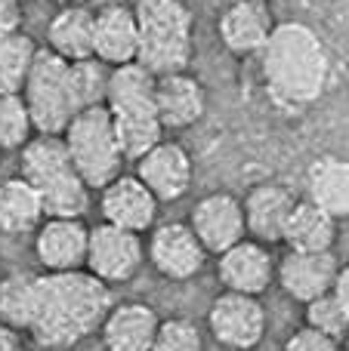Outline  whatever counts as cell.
Returning <instances> with one entry per match:
<instances>
[{
	"label": "cell",
	"instance_id": "6da1fadb",
	"mask_svg": "<svg viewBox=\"0 0 349 351\" xmlns=\"http://www.w3.org/2000/svg\"><path fill=\"white\" fill-rule=\"evenodd\" d=\"M111 308V287L87 268L59 274H34V308L25 333L43 348H74L99 333Z\"/></svg>",
	"mask_w": 349,
	"mask_h": 351
},
{
	"label": "cell",
	"instance_id": "7a4b0ae2",
	"mask_svg": "<svg viewBox=\"0 0 349 351\" xmlns=\"http://www.w3.org/2000/svg\"><path fill=\"white\" fill-rule=\"evenodd\" d=\"M257 56L263 86L275 105L306 108L322 99L331 77V56L306 22H278Z\"/></svg>",
	"mask_w": 349,
	"mask_h": 351
},
{
	"label": "cell",
	"instance_id": "3957f363",
	"mask_svg": "<svg viewBox=\"0 0 349 351\" xmlns=\"http://www.w3.org/2000/svg\"><path fill=\"white\" fill-rule=\"evenodd\" d=\"M139 25V56L136 62L148 71L173 74L185 71L195 49V12L185 0H136Z\"/></svg>",
	"mask_w": 349,
	"mask_h": 351
},
{
	"label": "cell",
	"instance_id": "277c9868",
	"mask_svg": "<svg viewBox=\"0 0 349 351\" xmlns=\"http://www.w3.org/2000/svg\"><path fill=\"white\" fill-rule=\"evenodd\" d=\"M62 139H65L74 173L93 191L105 188L115 176H121L124 154H121V145H117L115 123H111V114L105 105L80 108L68 121V127L62 130Z\"/></svg>",
	"mask_w": 349,
	"mask_h": 351
},
{
	"label": "cell",
	"instance_id": "5b68a950",
	"mask_svg": "<svg viewBox=\"0 0 349 351\" xmlns=\"http://www.w3.org/2000/svg\"><path fill=\"white\" fill-rule=\"evenodd\" d=\"M22 99L28 105L31 123L37 133H56L68 127L78 108L68 86V62L59 59L53 49L37 47V56L28 68V77L22 84Z\"/></svg>",
	"mask_w": 349,
	"mask_h": 351
},
{
	"label": "cell",
	"instance_id": "8992f818",
	"mask_svg": "<svg viewBox=\"0 0 349 351\" xmlns=\"http://www.w3.org/2000/svg\"><path fill=\"white\" fill-rule=\"evenodd\" d=\"M146 265V241L142 234L117 225L99 222L90 228V241H87V262L84 268L105 287L130 284Z\"/></svg>",
	"mask_w": 349,
	"mask_h": 351
},
{
	"label": "cell",
	"instance_id": "52a82bcc",
	"mask_svg": "<svg viewBox=\"0 0 349 351\" xmlns=\"http://www.w3.org/2000/svg\"><path fill=\"white\" fill-rule=\"evenodd\" d=\"M207 327L220 346L232 351H251L266 336V308L260 296L223 290L207 311Z\"/></svg>",
	"mask_w": 349,
	"mask_h": 351
},
{
	"label": "cell",
	"instance_id": "ba28073f",
	"mask_svg": "<svg viewBox=\"0 0 349 351\" xmlns=\"http://www.w3.org/2000/svg\"><path fill=\"white\" fill-rule=\"evenodd\" d=\"M146 259L167 280H192L207 262V250L189 222H155L146 241Z\"/></svg>",
	"mask_w": 349,
	"mask_h": 351
},
{
	"label": "cell",
	"instance_id": "9c48e42d",
	"mask_svg": "<svg viewBox=\"0 0 349 351\" xmlns=\"http://www.w3.org/2000/svg\"><path fill=\"white\" fill-rule=\"evenodd\" d=\"M189 228L201 241L207 253L220 256L229 247L247 237L245 228V210H241V197L232 191H207L195 200L189 213Z\"/></svg>",
	"mask_w": 349,
	"mask_h": 351
},
{
	"label": "cell",
	"instance_id": "30bf717a",
	"mask_svg": "<svg viewBox=\"0 0 349 351\" xmlns=\"http://www.w3.org/2000/svg\"><path fill=\"white\" fill-rule=\"evenodd\" d=\"M99 210H102V222L146 234L158 222L161 204L136 176L121 173L105 188H99Z\"/></svg>",
	"mask_w": 349,
	"mask_h": 351
},
{
	"label": "cell",
	"instance_id": "8fae6325",
	"mask_svg": "<svg viewBox=\"0 0 349 351\" xmlns=\"http://www.w3.org/2000/svg\"><path fill=\"white\" fill-rule=\"evenodd\" d=\"M90 225L84 219H43L34 231V259L43 271H80L87 262Z\"/></svg>",
	"mask_w": 349,
	"mask_h": 351
},
{
	"label": "cell",
	"instance_id": "7c38bea8",
	"mask_svg": "<svg viewBox=\"0 0 349 351\" xmlns=\"http://www.w3.org/2000/svg\"><path fill=\"white\" fill-rule=\"evenodd\" d=\"M275 25L269 0H229L220 12L216 34L232 56H257Z\"/></svg>",
	"mask_w": 349,
	"mask_h": 351
},
{
	"label": "cell",
	"instance_id": "4fadbf2b",
	"mask_svg": "<svg viewBox=\"0 0 349 351\" xmlns=\"http://www.w3.org/2000/svg\"><path fill=\"white\" fill-rule=\"evenodd\" d=\"M136 179L158 197V204L179 200L192 185V158L179 142L161 139L136 160Z\"/></svg>",
	"mask_w": 349,
	"mask_h": 351
},
{
	"label": "cell",
	"instance_id": "5bb4252c",
	"mask_svg": "<svg viewBox=\"0 0 349 351\" xmlns=\"http://www.w3.org/2000/svg\"><path fill=\"white\" fill-rule=\"evenodd\" d=\"M93 56L109 68L136 62L139 25L130 3H102L93 10Z\"/></svg>",
	"mask_w": 349,
	"mask_h": 351
},
{
	"label": "cell",
	"instance_id": "9a60e30c",
	"mask_svg": "<svg viewBox=\"0 0 349 351\" xmlns=\"http://www.w3.org/2000/svg\"><path fill=\"white\" fill-rule=\"evenodd\" d=\"M155 111L164 130H189L207 111L204 84L189 71H173L155 77Z\"/></svg>",
	"mask_w": 349,
	"mask_h": 351
},
{
	"label": "cell",
	"instance_id": "2e32d148",
	"mask_svg": "<svg viewBox=\"0 0 349 351\" xmlns=\"http://www.w3.org/2000/svg\"><path fill=\"white\" fill-rule=\"evenodd\" d=\"M297 197L288 185L282 182H260L241 200V210H245V228L251 234V241H260L266 247L272 243H282L284 237V225L291 219Z\"/></svg>",
	"mask_w": 349,
	"mask_h": 351
},
{
	"label": "cell",
	"instance_id": "e0dca14e",
	"mask_svg": "<svg viewBox=\"0 0 349 351\" xmlns=\"http://www.w3.org/2000/svg\"><path fill=\"white\" fill-rule=\"evenodd\" d=\"M340 262L334 253H303V250H288L282 262L275 265V278L282 290L294 302H313L334 290Z\"/></svg>",
	"mask_w": 349,
	"mask_h": 351
},
{
	"label": "cell",
	"instance_id": "ac0fdd59",
	"mask_svg": "<svg viewBox=\"0 0 349 351\" xmlns=\"http://www.w3.org/2000/svg\"><path fill=\"white\" fill-rule=\"evenodd\" d=\"M220 259V280L226 290L245 293V296H260L269 290V284L275 280V262L266 243L260 241H238L235 247H229L226 253L216 256Z\"/></svg>",
	"mask_w": 349,
	"mask_h": 351
},
{
	"label": "cell",
	"instance_id": "d6986e66",
	"mask_svg": "<svg viewBox=\"0 0 349 351\" xmlns=\"http://www.w3.org/2000/svg\"><path fill=\"white\" fill-rule=\"evenodd\" d=\"M161 317L146 302H121L111 305L105 315L99 336L105 351H152V342L158 336Z\"/></svg>",
	"mask_w": 349,
	"mask_h": 351
},
{
	"label": "cell",
	"instance_id": "ffe728a7",
	"mask_svg": "<svg viewBox=\"0 0 349 351\" xmlns=\"http://www.w3.org/2000/svg\"><path fill=\"white\" fill-rule=\"evenodd\" d=\"M47 49H53L59 59L80 62L93 59V10L84 3L59 6L47 25Z\"/></svg>",
	"mask_w": 349,
	"mask_h": 351
},
{
	"label": "cell",
	"instance_id": "44dd1931",
	"mask_svg": "<svg viewBox=\"0 0 349 351\" xmlns=\"http://www.w3.org/2000/svg\"><path fill=\"white\" fill-rule=\"evenodd\" d=\"M282 243H288L291 250H303V253H331L337 243V219L309 197L297 200L284 225Z\"/></svg>",
	"mask_w": 349,
	"mask_h": 351
},
{
	"label": "cell",
	"instance_id": "7402d4cb",
	"mask_svg": "<svg viewBox=\"0 0 349 351\" xmlns=\"http://www.w3.org/2000/svg\"><path fill=\"white\" fill-rule=\"evenodd\" d=\"M71 158H68L65 139L56 133H37L19 148V176L31 182L34 188L49 185L53 179L71 173Z\"/></svg>",
	"mask_w": 349,
	"mask_h": 351
},
{
	"label": "cell",
	"instance_id": "603a6c76",
	"mask_svg": "<svg viewBox=\"0 0 349 351\" xmlns=\"http://www.w3.org/2000/svg\"><path fill=\"white\" fill-rule=\"evenodd\" d=\"M105 108L111 114H130V111H155V74L139 62L115 65L109 74V93Z\"/></svg>",
	"mask_w": 349,
	"mask_h": 351
},
{
	"label": "cell",
	"instance_id": "cb8c5ba5",
	"mask_svg": "<svg viewBox=\"0 0 349 351\" xmlns=\"http://www.w3.org/2000/svg\"><path fill=\"white\" fill-rule=\"evenodd\" d=\"M306 197L334 219H349V160L319 158L306 173Z\"/></svg>",
	"mask_w": 349,
	"mask_h": 351
},
{
	"label": "cell",
	"instance_id": "d4e9b609",
	"mask_svg": "<svg viewBox=\"0 0 349 351\" xmlns=\"http://www.w3.org/2000/svg\"><path fill=\"white\" fill-rule=\"evenodd\" d=\"M43 222L41 194L22 176L0 182V234H31Z\"/></svg>",
	"mask_w": 349,
	"mask_h": 351
},
{
	"label": "cell",
	"instance_id": "484cf974",
	"mask_svg": "<svg viewBox=\"0 0 349 351\" xmlns=\"http://www.w3.org/2000/svg\"><path fill=\"white\" fill-rule=\"evenodd\" d=\"M90 191L93 188L74 170L37 188L43 204V219H84V213L90 210Z\"/></svg>",
	"mask_w": 349,
	"mask_h": 351
},
{
	"label": "cell",
	"instance_id": "4316f807",
	"mask_svg": "<svg viewBox=\"0 0 349 351\" xmlns=\"http://www.w3.org/2000/svg\"><path fill=\"white\" fill-rule=\"evenodd\" d=\"M111 114V111H109ZM117 133V145H121L124 160H139L148 148H155L164 139V127L158 121V111H130V114H111Z\"/></svg>",
	"mask_w": 349,
	"mask_h": 351
},
{
	"label": "cell",
	"instance_id": "83f0119b",
	"mask_svg": "<svg viewBox=\"0 0 349 351\" xmlns=\"http://www.w3.org/2000/svg\"><path fill=\"white\" fill-rule=\"evenodd\" d=\"M37 56V43L22 28L0 34V93H22L28 68Z\"/></svg>",
	"mask_w": 349,
	"mask_h": 351
},
{
	"label": "cell",
	"instance_id": "f1b7e54d",
	"mask_svg": "<svg viewBox=\"0 0 349 351\" xmlns=\"http://www.w3.org/2000/svg\"><path fill=\"white\" fill-rule=\"evenodd\" d=\"M109 74L111 68L93 56V59L68 62V86H71L74 108H93V105H105V93H109Z\"/></svg>",
	"mask_w": 349,
	"mask_h": 351
},
{
	"label": "cell",
	"instance_id": "f546056e",
	"mask_svg": "<svg viewBox=\"0 0 349 351\" xmlns=\"http://www.w3.org/2000/svg\"><path fill=\"white\" fill-rule=\"evenodd\" d=\"M34 308V274H6L0 280V324L12 330H28Z\"/></svg>",
	"mask_w": 349,
	"mask_h": 351
},
{
	"label": "cell",
	"instance_id": "4dcf8cb0",
	"mask_svg": "<svg viewBox=\"0 0 349 351\" xmlns=\"http://www.w3.org/2000/svg\"><path fill=\"white\" fill-rule=\"evenodd\" d=\"M34 133L22 93H0V152H16Z\"/></svg>",
	"mask_w": 349,
	"mask_h": 351
},
{
	"label": "cell",
	"instance_id": "1f68e13d",
	"mask_svg": "<svg viewBox=\"0 0 349 351\" xmlns=\"http://www.w3.org/2000/svg\"><path fill=\"white\" fill-rule=\"evenodd\" d=\"M306 327L344 342L349 336V315L344 311V305H340V299L334 293H325V296L306 302Z\"/></svg>",
	"mask_w": 349,
	"mask_h": 351
},
{
	"label": "cell",
	"instance_id": "d6a6232c",
	"mask_svg": "<svg viewBox=\"0 0 349 351\" xmlns=\"http://www.w3.org/2000/svg\"><path fill=\"white\" fill-rule=\"evenodd\" d=\"M152 351H204V336L189 317H167L161 321Z\"/></svg>",
	"mask_w": 349,
	"mask_h": 351
},
{
	"label": "cell",
	"instance_id": "836d02e7",
	"mask_svg": "<svg viewBox=\"0 0 349 351\" xmlns=\"http://www.w3.org/2000/svg\"><path fill=\"white\" fill-rule=\"evenodd\" d=\"M284 351H344V342L334 339V336L319 333V330H313V327L303 324L300 330H294V333L288 336Z\"/></svg>",
	"mask_w": 349,
	"mask_h": 351
},
{
	"label": "cell",
	"instance_id": "e575fe53",
	"mask_svg": "<svg viewBox=\"0 0 349 351\" xmlns=\"http://www.w3.org/2000/svg\"><path fill=\"white\" fill-rule=\"evenodd\" d=\"M22 0H0V34L22 28Z\"/></svg>",
	"mask_w": 349,
	"mask_h": 351
},
{
	"label": "cell",
	"instance_id": "d590c367",
	"mask_svg": "<svg viewBox=\"0 0 349 351\" xmlns=\"http://www.w3.org/2000/svg\"><path fill=\"white\" fill-rule=\"evenodd\" d=\"M334 296L340 299V305H344V311L349 315V262L346 265H340V271H337V280H334Z\"/></svg>",
	"mask_w": 349,
	"mask_h": 351
},
{
	"label": "cell",
	"instance_id": "8d00e7d4",
	"mask_svg": "<svg viewBox=\"0 0 349 351\" xmlns=\"http://www.w3.org/2000/svg\"><path fill=\"white\" fill-rule=\"evenodd\" d=\"M0 351H25L22 346V333L6 324H0Z\"/></svg>",
	"mask_w": 349,
	"mask_h": 351
},
{
	"label": "cell",
	"instance_id": "74e56055",
	"mask_svg": "<svg viewBox=\"0 0 349 351\" xmlns=\"http://www.w3.org/2000/svg\"><path fill=\"white\" fill-rule=\"evenodd\" d=\"M53 3H59V6H68V3H80V0H53Z\"/></svg>",
	"mask_w": 349,
	"mask_h": 351
},
{
	"label": "cell",
	"instance_id": "f35d334b",
	"mask_svg": "<svg viewBox=\"0 0 349 351\" xmlns=\"http://www.w3.org/2000/svg\"><path fill=\"white\" fill-rule=\"evenodd\" d=\"M344 351H349V336H346V339H344Z\"/></svg>",
	"mask_w": 349,
	"mask_h": 351
},
{
	"label": "cell",
	"instance_id": "ab89813d",
	"mask_svg": "<svg viewBox=\"0 0 349 351\" xmlns=\"http://www.w3.org/2000/svg\"><path fill=\"white\" fill-rule=\"evenodd\" d=\"M0 158H3V152H0Z\"/></svg>",
	"mask_w": 349,
	"mask_h": 351
}]
</instances>
